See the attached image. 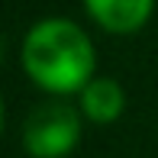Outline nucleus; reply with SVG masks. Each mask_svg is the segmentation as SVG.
<instances>
[{"label": "nucleus", "instance_id": "nucleus-1", "mask_svg": "<svg viewBox=\"0 0 158 158\" xmlns=\"http://www.w3.org/2000/svg\"><path fill=\"white\" fill-rule=\"evenodd\" d=\"M23 68L48 94H81L97 68L94 42L64 16L39 19L23 39Z\"/></svg>", "mask_w": 158, "mask_h": 158}, {"label": "nucleus", "instance_id": "nucleus-4", "mask_svg": "<svg viewBox=\"0 0 158 158\" xmlns=\"http://www.w3.org/2000/svg\"><path fill=\"white\" fill-rule=\"evenodd\" d=\"M81 100V113L90 119V123H116L119 116H123L126 110V94L123 87H119V81H113V77H90L87 84L81 87V94H77Z\"/></svg>", "mask_w": 158, "mask_h": 158}, {"label": "nucleus", "instance_id": "nucleus-6", "mask_svg": "<svg viewBox=\"0 0 158 158\" xmlns=\"http://www.w3.org/2000/svg\"><path fill=\"white\" fill-rule=\"evenodd\" d=\"M0 58H3V42H0Z\"/></svg>", "mask_w": 158, "mask_h": 158}, {"label": "nucleus", "instance_id": "nucleus-2", "mask_svg": "<svg viewBox=\"0 0 158 158\" xmlns=\"http://www.w3.org/2000/svg\"><path fill=\"white\" fill-rule=\"evenodd\" d=\"M77 139H81V113L61 100L35 106L23 129V145L32 158H64L77 145Z\"/></svg>", "mask_w": 158, "mask_h": 158}, {"label": "nucleus", "instance_id": "nucleus-5", "mask_svg": "<svg viewBox=\"0 0 158 158\" xmlns=\"http://www.w3.org/2000/svg\"><path fill=\"white\" fill-rule=\"evenodd\" d=\"M0 129H3V100H0Z\"/></svg>", "mask_w": 158, "mask_h": 158}, {"label": "nucleus", "instance_id": "nucleus-3", "mask_svg": "<svg viewBox=\"0 0 158 158\" xmlns=\"http://www.w3.org/2000/svg\"><path fill=\"white\" fill-rule=\"evenodd\" d=\"M90 19L113 35L139 32L155 10V0H84Z\"/></svg>", "mask_w": 158, "mask_h": 158}]
</instances>
